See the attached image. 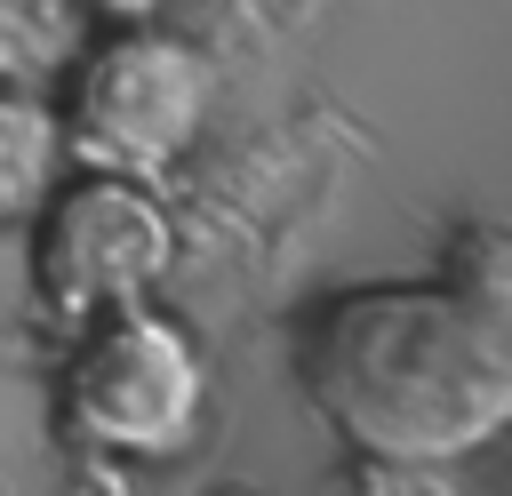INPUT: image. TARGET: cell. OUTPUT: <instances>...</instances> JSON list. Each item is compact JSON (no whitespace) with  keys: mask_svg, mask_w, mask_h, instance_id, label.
<instances>
[{"mask_svg":"<svg viewBox=\"0 0 512 496\" xmlns=\"http://www.w3.org/2000/svg\"><path fill=\"white\" fill-rule=\"evenodd\" d=\"M312 416L384 472H432L512 432V232L472 224L432 280H360L304 312Z\"/></svg>","mask_w":512,"mask_h":496,"instance_id":"obj_1","label":"cell"},{"mask_svg":"<svg viewBox=\"0 0 512 496\" xmlns=\"http://www.w3.org/2000/svg\"><path fill=\"white\" fill-rule=\"evenodd\" d=\"M56 112H64L72 168L168 184V168L192 160V144L208 136L216 64L192 32H176L160 16L96 24V40L80 48V64L56 88Z\"/></svg>","mask_w":512,"mask_h":496,"instance_id":"obj_2","label":"cell"},{"mask_svg":"<svg viewBox=\"0 0 512 496\" xmlns=\"http://www.w3.org/2000/svg\"><path fill=\"white\" fill-rule=\"evenodd\" d=\"M200 416H208V352L168 304H136L64 336L56 424L80 456L168 464L200 440Z\"/></svg>","mask_w":512,"mask_h":496,"instance_id":"obj_3","label":"cell"},{"mask_svg":"<svg viewBox=\"0 0 512 496\" xmlns=\"http://www.w3.org/2000/svg\"><path fill=\"white\" fill-rule=\"evenodd\" d=\"M32 304L48 328L80 336L112 312L160 304L168 272H176V208L160 184L136 176H104V168H72L56 184V200L32 216Z\"/></svg>","mask_w":512,"mask_h":496,"instance_id":"obj_4","label":"cell"},{"mask_svg":"<svg viewBox=\"0 0 512 496\" xmlns=\"http://www.w3.org/2000/svg\"><path fill=\"white\" fill-rule=\"evenodd\" d=\"M72 176L64 112L40 88H0V232H32V216Z\"/></svg>","mask_w":512,"mask_h":496,"instance_id":"obj_5","label":"cell"},{"mask_svg":"<svg viewBox=\"0 0 512 496\" xmlns=\"http://www.w3.org/2000/svg\"><path fill=\"white\" fill-rule=\"evenodd\" d=\"M88 40H96V16L80 0H0V88L56 96Z\"/></svg>","mask_w":512,"mask_h":496,"instance_id":"obj_6","label":"cell"},{"mask_svg":"<svg viewBox=\"0 0 512 496\" xmlns=\"http://www.w3.org/2000/svg\"><path fill=\"white\" fill-rule=\"evenodd\" d=\"M80 8H88L96 24H136V16H160L168 0H80Z\"/></svg>","mask_w":512,"mask_h":496,"instance_id":"obj_7","label":"cell"}]
</instances>
